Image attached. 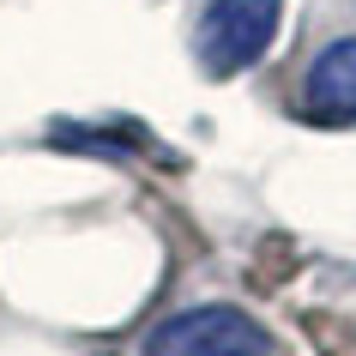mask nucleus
<instances>
[{"label": "nucleus", "instance_id": "nucleus-1", "mask_svg": "<svg viewBox=\"0 0 356 356\" xmlns=\"http://www.w3.org/2000/svg\"><path fill=\"white\" fill-rule=\"evenodd\" d=\"M139 356H272V332L236 302H200L169 314Z\"/></svg>", "mask_w": 356, "mask_h": 356}, {"label": "nucleus", "instance_id": "nucleus-2", "mask_svg": "<svg viewBox=\"0 0 356 356\" xmlns=\"http://www.w3.org/2000/svg\"><path fill=\"white\" fill-rule=\"evenodd\" d=\"M284 19V0H211L200 13V37H193V55L211 79H229L254 67V60L272 49Z\"/></svg>", "mask_w": 356, "mask_h": 356}, {"label": "nucleus", "instance_id": "nucleus-3", "mask_svg": "<svg viewBox=\"0 0 356 356\" xmlns=\"http://www.w3.org/2000/svg\"><path fill=\"white\" fill-rule=\"evenodd\" d=\"M302 109L314 121H356V37L326 42L302 79Z\"/></svg>", "mask_w": 356, "mask_h": 356}]
</instances>
